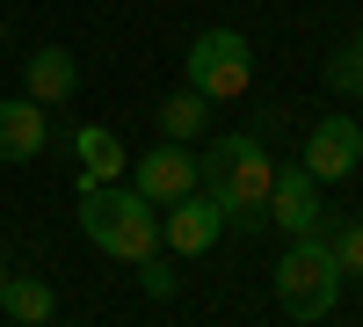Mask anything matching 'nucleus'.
Segmentation results:
<instances>
[{
	"instance_id": "nucleus-7",
	"label": "nucleus",
	"mask_w": 363,
	"mask_h": 327,
	"mask_svg": "<svg viewBox=\"0 0 363 327\" xmlns=\"http://www.w3.org/2000/svg\"><path fill=\"white\" fill-rule=\"evenodd\" d=\"M269 226H284L291 240H313L327 226L320 218V182L306 167H277V182H269Z\"/></svg>"
},
{
	"instance_id": "nucleus-18",
	"label": "nucleus",
	"mask_w": 363,
	"mask_h": 327,
	"mask_svg": "<svg viewBox=\"0 0 363 327\" xmlns=\"http://www.w3.org/2000/svg\"><path fill=\"white\" fill-rule=\"evenodd\" d=\"M0 284H8V262H0Z\"/></svg>"
},
{
	"instance_id": "nucleus-4",
	"label": "nucleus",
	"mask_w": 363,
	"mask_h": 327,
	"mask_svg": "<svg viewBox=\"0 0 363 327\" xmlns=\"http://www.w3.org/2000/svg\"><path fill=\"white\" fill-rule=\"evenodd\" d=\"M182 66H189V87L203 102H233V95H247V80H255V51H247L240 29H203Z\"/></svg>"
},
{
	"instance_id": "nucleus-12",
	"label": "nucleus",
	"mask_w": 363,
	"mask_h": 327,
	"mask_svg": "<svg viewBox=\"0 0 363 327\" xmlns=\"http://www.w3.org/2000/svg\"><path fill=\"white\" fill-rule=\"evenodd\" d=\"M0 313L22 320V327H44V320L58 313V291H51L44 277H8V284H0Z\"/></svg>"
},
{
	"instance_id": "nucleus-3",
	"label": "nucleus",
	"mask_w": 363,
	"mask_h": 327,
	"mask_svg": "<svg viewBox=\"0 0 363 327\" xmlns=\"http://www.w3.org/2000/svg\"><path fill=\"white\" fill-rule=\"evenodd\" d=\"M342 270H335V255H327V240L313 233V240H291L284 248V262H277V306L291 313V320H327L335 313V299H342Z\"/></svg>"
},
{
	"instance_id": "nucleus-2",
	"label": "nucleus",
	"mask_w": 363,
	"mask_h": 327,
	"mask_svg": "<svg viewBox=\"0 0 363 327\" xmlns=\"http://www.w3.org/2000/svg\"><path fill=\"white\" fill-rule=\"evenodd\" d=\"M80 233H87L102 255H116V262L160 255V211H153L138 189H116V182L80 189Z\"/></svg>"
},
{
	"instance_id": "nucleus-13",
	"label": "nucleus",
	"mask_w": 363,
	"mask_h": 327,
	"mask_svg": "<svg viewBox=\"0 0 363 327\" xmlns=\"http://www.w3.org/2000/svg\"><path fill=\"white\" fill-rule=\"evenodd\" d=\"M203 116H211V102L196 95V87H182V95H167V102H160V138L189 145V138L203 131Z\"/></svg>"
},
{
	"instance_id": "nucleus-10",
	"label": "nucleus",
	"mask_w": 363,
	"mask_h": 327,
	"mask_svg": "<svg viewBox=\"0 0 363 327\" xmlns=\"http://www.w3.org/2000/svg\"><path fill=\"white\" fill-rule=\"evenodd\" d=\"M22 80H29V102L58 109V102H73V87H80V66H73V51H58V44H37V51H29V66H22Z\"/></svg>"
},
{
	"instance_id": "nucleus-16",
	"label": "nucleus",
	"mask_w": 363,
	"mask_h": 327,
	"mask_svg": "<svg viewBox=\"0 0 363 327\" xmlns=\"http://www.w3.org/2000/svg\"><path fill=\"white\" fill-rule=\"evenodd\" d=\"M138 284H145V299H174V270H167L160 255H145V262H138Z\"/></svg>"
},
{
	"instance_id": "nucleus-5",
	"label": "nucleus",
	"mask_w": 363,
	"mask_h": 327,
	"mask_svg": "<svg viewBox=\"0 0 363 327\" xmlns=\"http://www.w3.org/2000/svg\"><path fill=\"white\" fill-rule=\"evenodd\" d=\"M131 189H138L145 204H153V211L182 204V196L196 189V153H189V145H174V138H160L153 153H145V160L131 167Z\"/></svg>"
},
{
	"instance_id": "nucleus-8",
	"label": "nucleus",
	"mask_w": 363,
	"mask_h": 327,
	"mask_svg": "<svg viewBox=\"0 0 363 327\" xmlns=\"http://www.w3.org/2000/svg\"><path fill=\"white\" fill-rule=\"evenodd\" d=\"M44 145H51V109L29 102V95H8V102H0V160H8V167L44 160Z\"/></svg>"
},
{
	"instance_id": "nucleus-11",
	"label": "nucleus",
	"mask_w": 363,
	"mask_h": 327,
	"mask_svg": "<svg viewBox=\"0 0 363 327\" xmlns=\"http://www.w3.org/2000/svg\"><path fill=\"white\" fill-rule=\"evenodd\" d=\"M73 153H80V189H102V182H116L131 160H124V138L116 131H102V124H80L73 131Z\"/></svg>"
},
{
	"instance_id": "nucleus-14",
	"label": "nucleus",
	"mask_w": 363,
	"mask_h": 327,
	"mask_svg": "<svg viewBox=\"0 0 363 327\" xmlns=\"http://www.w3.org/2000/svg\"><path fill=\"white\" fill-rule=\"evenodd\" d=\"M342 277H363V218H335V240H327Z\"/></svg>"
},
{
	"instance_id": "nucleus-9",
	"label": "nucleus",
	"mask_w": 363,
	"mask_h": 327,
	"mask_svg": "<svg viewBox=\"0 0 363 327\" xmlns=\"http://www.w3.org/2000/svg\"><path fill=\"white\" fill-rule=\"evenodd\" d=\"M218 204H211L203 189H189V196H182V204H167V218H160V240L174 248V255H203L211 240H218Z\"/></svg>"
},
{
	"instance_id": "nucleus-15",
	"label": "nucleus",
	"mask_w": 363,
	"mask_h": 327,
	"mask_svg": "<svg viewBox=\"0 0 363 327\" xmlns=\"http://www.w3.org/2000/svg\"><path fill=\"white\" fill-rule=\"evenodd\" d=\"M327 87H335V95H363V58L335 51V58H327Z\"/></svg>"
},
{
	"instance_id": "nucleus-6",
	"label": "nucleus",
	"mask_w": 363,
	"mask_h": 327,
	"mask_svg": "<svg viewBox=\"0 0 363 327\" xmlns=\"http://www.w3.org/2000/svg\"><path fill=\"white\" fill-rule=\"evenodd\" d=\"M298 167H306L313 182H342V174H356V167H363V131L349 124V116H320Z\"/></svg>"
},
{
	"instance_id": "nucleus-17",
	"label": "nucleus",
	"mask_w": 363,
	"mask_h": 327,
	"mask_svg": "<svg viewBox=\"0 0 363 327\" xmlns=\"http://www.w3.org/2000/svg\"><path fill=\"white\" fill-rule=\"evenodd\" d=\"M349 51H356V58H363V29H356V44H349Z\"/></svg>"
},
{
	"instance_id": "nucleus-1",
	"label": "nucleus",
	"mask_w": 363,
	"mask_h": 327,
	"mask_svg": "<svg viewBox=\"0 0 363 327\" xmlns=\"http://www.w3.org/2000/svg\"><path fill=\"white\" fill-rule=\"evenodd\" d=\"M269 182H277V167H269V153H262L255 131H225L196 160V189L218 204V218L240 226V233H262L269 226Z\"/></svg>"
}]
</instances>
